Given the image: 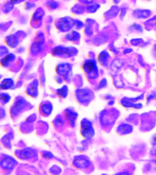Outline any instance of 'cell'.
I'll return each mask as SVG.
<instances>
[{
	"instance_id": "13",
	"label": "cell",
	"mask_w": 156,
	"mask_h": 175,
	"mask_svg": "<svg viewBox=\"0 0 156 175\" xmlns=\"http://www.w3.org/2000/svg\"><path fill=\"white\" fill-rule=\"evenodd\" d=\"M118 131L121 132L122 131V133H128V132H131L132 131V128L129 125V124H121V126H119L118 128Z\"/></svg>"
},
{
	"instance_id": "9",
	"label": "cell",
	"mask_w": 156,
	"mask_h": 175,
	"mask_svg": "<svg viewBox=\"0 0 156 175\" xmlns=\"http://www.w3.org/2000/svg\"><path fill=\"white\" fill-rule=\"evenodd\" d=\"M42 43H43V39L41 38H38L36 39V41L33 42L32 46H31V50L32 51H39L41 49V47H42Z\"/></svg>"
},
{
	"instance_id": "20",
	"label": "cell",
	"mask_w": 156,
	"mask_h": 175,
	"mask_svg": "<svg viewBox=\"0 0 156 175\" xmlns=\"http://www.w3.org/2000/svg\"><path fill=\"white\" fill-rule=\"evenodd\" d=\"M10 100V96L8 94H5V93H3V94H1V101L3 103H7Z\"/></svg>"
},
{
	"instance_id": "18",
	"label": "cell",
	"mask_w": 156,
	"mask_h": 175,
	"mask_svg": "<svg viewBox=\"0 0 156 175\" xmlns=\"http://www.w3.org/2000/svg\"><path fill=\"white\" fill-rule=\"evenodd\" d=\"M66 39H67L68 40H70V41H76V40H78V39H79V35H78L76 31H74V32H72L71 34L68 35Z\"/></svg>"
},
{
	"instance_id": "11",
	"label": "cell",
	"mask_w": 156,
	"mask_h": 175,
	"mask_svg": "<svg viewBox=\"0 0 156 175\" xmlns=\"http://www.w3.org/2000/svg\"><path fill=\"white\" fill-rule=\"evenodd\" d=\"M14 59H15V56L13 54H8L4 59H2L1 63L3 66H8V65H9L10 62H12Z\"/></svg>"
},
{
	"instance_id": "1",
	"label": "cell",
	"mask_w": 156,
	"mask_h": 175,
	"mask_svg": "<svg viewBox=\"0 0 156 175\" xmlns=\"http://www.w3.org/2000/svg\"><path fill=\"white\" fill-rule=\"evenodd\" d=\"M83 70L86 73L87 77L90 80H93L97 78L98 76V68L96 61L93 59H88L83 63Z\"/></svg>"
},
{
	"instance_id": "19",
	"label": "cell",
	"mask_w": 156,
	"mask_h": 175,
	"mask_svg": "<svg viewBox=\"0 0 156 175\" xmlns=\"http://www.w3.org/2000/svg\"><path fill=\"white\" fill-rule=\"evenodd\" d=\"M22 102H23V100H19V101H17V102L15 103L14 108H13L12 110H16V113L22 109V104H23Z\"/></svg>"
},
{
	"instance_id": "26",
	"label": "cell",
	"mask_w": 156,
	"mask_h": 175,
	"mask_svg": "<svg viewBox=\"0 0 156 175\" xmlns=\"http://www.w3.org/2000/svg\"><path fill=\"white\" fill-rule=\"evenodd\" d=\"M21 0H14L13 1V3H19V2H20Z\"/></svg>"
},
{
	"instance_id": "2",
	"label": "cell",
	"mask_w": 156,
	"mask_h": 175,
	"mask_svg": "<svg viewBox=\"0 0 156 175\" xmlns=\"http://www.w3.org/2000/svg\"><path fill=\"white\" fill-rule=\"evenodd\" d=\"M80 132L83 137H85L87 139H89L93 136L94 130H93L92 124L89 121L86 120V119L82 120V121L80 123Z\"/></svg>"
},
{
	"instance_id": "22",
	"label": "cell",
	"mask_w": 156,
	"mask_h": 175,
	"mask_svg": "<svg viewBox=\"0 0 156 175\" xmlns=\"http://www.w3.org/2000/svg\"><path fill=\"white\" fill-rule=\"evenodd\" d=\"M107 85V81H106V80H102V81H100V85H99V89H100V88H102V87H105Z\"/></svg>"
},
{
	"instance_id": "6",
	"label": "cell",
	"mask_w": 156,
	"mask_h": 175,
	"mask_svg": "<svg viewBox=\"0 0 156 175\" xmlns=\"http://www.w3.org/2000/svg\"><path fill=\"white\" fill-rule=\"evenodd\" d=\"M58 28L61 31H68L71 28L73 23L71 21H68V18H62L59 21H58Z\"/></svg>"
},
{
	"instance_id": "25",
	"label": "cell",
	"mask_w": 156,
	"mask_h": 175,
	"mask_svg": "<svg viewBox=\"0 0 156 175\" xmlns=\"http://www.w3.org/2000/svg\"><path fill=\"white\" fill-rule=\"evenodd\" d=\"M153 143L154 145H156V135L154 136V141H153Z\"/></svg>"
},
{
	"instance_id": "24",
	"label": "cell",
	"mask_w": 156,
	"mask_h": 175,
	"mask_svg": "<svg viewBox=\"0 0 156 175\" xmlns=\"http://www.w3.org/2000/svg\"><path fill=\"white\" fill-rule=\"evenodd\" d=\"M116 175H129V173H126V172H121V173H118Z\"/></svg>"
},
{
	"instance_id": "3",
	"label": "cell",
	"mask_w": 156,
	"mask_h": 175,
	"mask_svg": "<svg viewBox=\"0 0 156 175\" xmlns=\"http://www.w3.org/2000/svg\"><path fill=\"white\" fill-rule=\"evenodd\" d=\"M76 49L73 48H66V47H56L52 49V55L54 56H60V57H70L73 56L74 53H76Z\"/></svg>"
},
{
	"instance_id": "23",
	"label": "cell",
	"mask_w": 156,
	"mask_h": 175,
	"mask_svg": "<svg viewBox=\"0 0 156 175\" xmlns=\"http://www.w3.org/2000/svg\"><path fill=\"white\" fill-rule=\"evenodd\" d=\"M42 153H43V157H45V158H47V157H49V159H50V158H52V157H53V156H52V154H51V153H50V152H42Z\"/></svg>"
},
{
	"instance_id": "5",
	"label": "cell",
	"mask_w": 156,
	"mask_h": 175,
	"mask_svg": "<svg viewBox=\"0 0 156 175\" xmlns=\"http://www.w3.org/2000/svg\"><path fill=\"white\" fill-rule=\"evenodd\" d=\"M92 93L89 90H78L77 91V98L78 101H81L82 103L88 102L91 98Z\"/></svg>"
},
{
	"instance_id": "10",
	"label": "cell",
	"mask_w": 156,
	"mask_h": 175,
	"mask_svg": "<svg viewBox=\"0 0 156 175\" xmlns=\"http://www.w3.org/2000/svg\"><path fill=\"white\" fill-rule=\"evenodd\" d=\"M99 61L100 62V64L102 65H106L108 62V59H109V53L106 51L101 52L100 55H99Z\"/></svg>"
},
{
	"instance_id": "4",
	"label": "cell",
	"mask_w": 156,
	"mask_h": 175,
	"mask_svg": "<svg viewBox=\"0 0 156 175\" xmlns=\"http://www.w3.org/2000/svg\"><path fill=\"white\" fill-rule=\"evenodd\" d=\"M56 71L59 76H61L65 80H68L71 76V65L68 63H61L58 65Z\"/></svg>"
},
{
	"instance_id": "16",
	"label": "cell",
	"mask_w": 156,
	"mask_h": 175,
	"mask_svg": "<svg viewBox=\"0 0 156 175\" xmlns=\"http://www.w3.org/2000/svg\"><path fill=\"white\" fill-rule=\"evenodd\" d=\"M7 43L9 45L10 47H16L18 45V39L14 36H9L8 38H7Z\"/></svg>"
},
{
	"instance_id": "14",
	"label": "cell",
	"mask_w": 156,
	"mask_h": 175,
	"mask_svg": "<svg viewBox=\"0 0 156 175\" xmlns=\"http://www.w3.org/2000/svg\"><path fill=\"white\" fill-rule=\"evenodd\" d=\"M28 93L30 94V96H36V94H38V88H36V81L31 83L30 88L29 87L28 89Z\"/></svg>"
},
{
	"instance_id": "12",
	"label": "cell",
	"mask_w": 156,
	"mask_h": 175,
	"mask_svg": "<svg viewBox=\"0 0 156 175\" xmlns=\"http://www.w3.org/2000/svg\"><path fill=\"white\" fill-rule=\"evenodd\" d=\"M13 85H14L13 80H11V79H6V80H4L2 81V83H1V88L3 90H5V89H10L11 87H13Z\"/></svg>"
},
{
	"instance_id": "21",
	"label": "cell",
	"mask_w": 156,
	"mask_h": 175,
	"mask_svg": "<svg viewBox=\"0 0 156 175\" xmlns=\"http://www.w3.org/2000/svg\"><path fill=\"white\" fill-rule=\"evenodd\" d=\"M143 42V39H132V41H131V43H132L133 45H135V46H137V45H139L140 43H142Z\"/></svg>"
},
{
	"instance_id": "7",
	"label": "cell",
	"mask_w": 156,
	"mask_h": 175,
	"mask_svg": "<svg viewBox=\"0 0 156 175\" xmlns=\"http://www.w3.org/2000/svg\"><path fill=\"white\" fill-rule=\"evenodd\" d=\"M40 111L44 115H49L52 112V105L49 103V101H46L43 103L40 107Z\"/></svg>"
},
{
	"instance_id": "17",
	"label": "cell",
	"mask_w": 156,
	"mask_h": 175,
	"mask_svg": "<svg viewBox=\"0 0 156 175\" xmlns=\"http://www.w3.org/2000/svg\"><path fill=\"white\" fill-rule=\"evenodd\" d=\"M66 117H67L68 121H71V122H74V121L77 118V114L75 113L74 111H68V110L67 112H66Z\"/></svg>"
},
{
	"instance_id": "15",
	"label": "cell",
	"mask_w": 156,
	"mask_h": 175,
	"mask_svg": "<svg viewBox=\"0 0 156 175\" xmlns=\"http://www.w3.org/2000/svg\"><path fill=\"white\" fill-rule=\"evenodd\" d=\"M57 94H58V96L60 97V98H66L67 95H68V87L64 86V87L60 88L59 90H57Z\"/></svg>"
},
{
	"instance_id": "8",
	"label": "cell",
	"mask_w": 156,
	"mask_h": 175,
	"mask_svg": "<svg viewBox=\"0 0 156 175\" xmlns=\"http://www.w3.org/2000/svg\"><path fill=\"white\" fill-rule=\"evenodd\" d=\"M122 64H123V62L122 60H121V59H115L114 61L111 63V65H110V70L114 73H116L122 67Z\"/></svg>"
}]
</instances>
